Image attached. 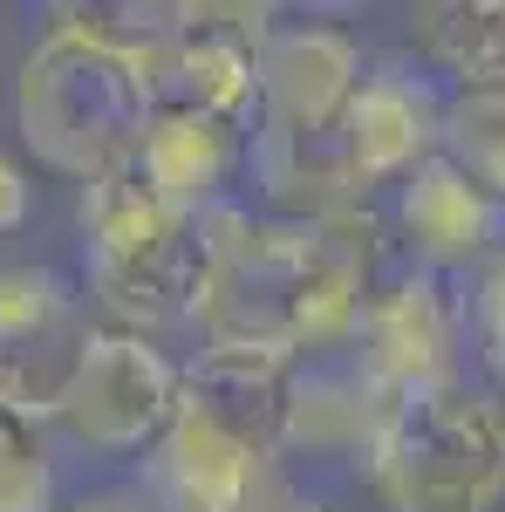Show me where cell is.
Instances as JSON below:
<instances>
[{"label":"cell","mask_w":505,"mask_h":512,"mask_svg":"<svg viewBox=\"0 0 505 512\" xmlns=\"http://www.w3.org/2000/svg\"><path fill=\"white\" fill-rule=\"evenodd\" d=\"M14 130L48 171L76 185L123 171L151 130L144 55L48 28L14 76Z\"/></svg>","instance_id":"obj_3"},{"label":"cell","mask_w":505,"mask_h":512,"mask_svg":"<svg viewBox=\"0 0 505 512\" xmlns=\"http://www.w3.org/2000/svg\"><path fill=\"white\" fill-rule=\"evenodd\" d=\"M362 48L328 21H294L260 35V117H253V171L280 219H314L328 205H355L349 123L355 82H362Z\"/></svg>","instance_id":"obj_2"},{"label":"cell","mask_w":505,"mask_h":512,"mask_svg":"<svg viewBox=\"0 0 505 512\" xmlns=\"http://www.w3.org/2000/svg\"><path fill=\"white\" fill-rule=\"evenodd\" d=\"M267 512H314V506H267Z\"/></svg>","instance_id":"obj_24"},{"label":"cell","mask_w":505,"mask_h":512,"mask_svg":"<svg viewBox=\"0 0 505 512\" xmlns=\"http://www.w3.org/2000/svg\"><path fill=\"white\" fill-rule=\"evenodd\" d=\"M144 89H151V117H198L246 137L260 117V41L192 21L144 55Z\"/></svg>","instance_id":"obj_9"},{"label":"cell","mask_w":505,"mask_h":512,"mask_svg":"<svg viewBox=\"0 0 505 512\" xmlns=\"http://www.w3.org/2000/svg\"><path fill=\"white\" fill-rule=\"evenodd\" d=\"M82 342H89V315L76 287L48 260H0V390L48 417Z\"/></svg>","instance_id":"obj_8"},{"label":"cell","mask_w":505,"mask_h":512,"mask_svg":"<svg viewBox=\"0 0 505 512\" xmlns=\"http://www.w3.org/2000/svg\"><path fill=\"white\" fill-rule=\"evenodd\" d=\"M69 512H157V506H151V492H96V499H82Z\"/></svg>","instance_id":"obj_22"},{"label":"cell","mask_w":505,"mask_h":512,"mask_svg":"<svg viewBox=\"0 0 505 512\" xmlns=\"http://www.w3.org/2000/svg\"><path fill=\"white\" fill-rule=\"evenodd\" d=\"M267 485V451H253L192 403H178V424L144 458V492L157 512H267Z\"/></svg>","instance_id":"obj_10"},{"label":"cell","mask_w":505,"mask_h":512,"mask_svg":"<svg viewBox=\"0 0 505 512\" xmlns=\"http://www.w3.org/2000/svg\"><path fill=\"white\" fill-rule=\"evenodd\" d=\"M48 21L62 35H89L151 55L157 41H171L178 28H192V0H48Z\"/></svg>","instance_id":"obj_17"},{"label":"cell","mask_w":505,"mask_h":512,"mask_svg":"<svg viewBox=\"0 0 505 512\" xmlns=\"http://www.w3.org/2000/svg\"><path fill=\"white\" fill-rule=\"evenodd\" d=\"M389 512H492L505 499V403L471 383H437L376 417L362 444Z\"/></svg>","instance_id":"obj_5"},{"label":"cell","mask_w":505,"mask_h":512,"mask_svg":"<svg viewBox=\"0 0 505 512\" xmlns=\"http://www.w3.org/2000/svg\"><path fill=\"white\" fill-rule=\"evenodd\" d=\"M82 287L117 328H178L205 287V226L144 185L137 164L89 178L76 205Z\"/></svg>","instance_id":"obj_4"},{"label":"cell","mask_w":505,"mask_h":512,"mask_svg":"<svg viewBox=\"0 0 505 512\" xmlns=\"http://www.w3.org/2000/svg\"><path fill=\"white\" fill-rule=\"evenodd\" d=\"M55 424L0 390V512H55Z\"/></svg>","instance_id":"obj_16"},{"label":"cell","mask_w":505,"mask_h":512,"mask_svg":"<svg viewBox=\"0 0 505 512\" xmlns=\"http://www.w3.org/2000/svg\"><path fill=\"white\" fill-rule=\"evenodd\" d=\"M308 7H321V14H349V7H362V0H308Z\"/></svg>","instance_id":"obj_23"},{"label":"cell","mask_w":505,"mask_h":512,"mask_svg":"<svg viewBox=\"0 0 505 512\" xmlns=\"http://www.w3.org/2000/svg\"><path fill=\"white\" fill-rule=\"evenodd\" d=\"M355 349V383L376 396V403H403V396H424L437 383H458L451 362H458V308L444 294V280L417 267V274L376 287V301L362 308L349 335Z\"/></svg>","instance_id":"obj_7"},{"label":"cell","mask_w":505,"mask_h":512,"mask_svg":"<svg viewBox=\"0 0 505 512\" xmlns=\"http://www.w3.org/2000/svg\"><path fill=\"white\" fill-rule=\"evenodd\" d=\"M437 123H444V96L424 76L396 69V62H369L362 82H355L349 123H342V151H349L355 192L410 178L437 151Z\"/></svg>","instance_id":"obj_11"},{"label":"cell","mask_w":505,"mask_h":512,"mask_svg":"<svg viewBox=\"0 0 505 512\" xmlns=\"http://www.w3.org/2000/svg\"><path fill=\"white\" fill-rule=\"evenodd\" d=\"M410 28L437 76L505 96V0H410Z\"/></svg>","instance_id":"obj_15"},{"label":"cell","mask_w":505,"mask_h":512,"mask_svg":"<svg viewBox=\"0 0 505 512\" xmlns=\"http://www.w3.org/2000/svg\"><path fill=\"white\" fill-rule=\"evenodd\" d=\"M465 321H471V349H478V362L505 383V260L485 267V280H478V294H471Z\"/></svg>","instance_id":"obj_19"},{"label":"cell","mask_w":505,"mask_h":512,"mask_svg":"<svg viewBox=\"0 0 505 512\" xmlns=\"http://www.w3.org/2000/svg\"><path fill=\"white\" fill-rule=\"evenodd\" d=\"M239 158V137L219 130V123H198V117H151L144 144H137V171L157 198H171L178 212L205 219L219 198H226V178H233Z\"/></svg>","instance_id":"obj_14"},{"label":"cell","mask_w":505,"mask_h":512,"mask_svg":"<svg viewBox=\"0 0 505 512\" xmlns=\"http://www.w3.org/2000/svg\"><path fill=\"white\" fill-rule=\"evenodd\" d=\"M273 7L280 0H192V21H212V28H233V35L260 41L273 28Z\"/></svg>","instance_id":"obj_20"},{"label":"cell","mask_w":505,"mask_h":512,"mask_svg":"<svg viewBox=\"0 0 505 512\" xmlns=\"http://www.w3.org/2000/svg\"><path fill=\"white\" fill-rule=\"evenodd\" d=\"M28 205H35V192H28V171L0 151V239L28 226Z\"/></svg>","instance_id":"obj_21"},{"label":"cell","mask_w":505,"mask_h":512,"mask_svg":"<svg viewBox=\"0 0 505 512\" xmlns=\"http://www.w3.org/2000/svg\"><path fill=\"white\" fill-rule=\"evenodd\" d=\"M178 403H185V362H171L144 328L110 321L89 328L48 424L103 465H144L178 424Z\"/></svg>","instance_id":"obj_6"},{"label":"cell","mask_w":505,"mask_h":512,"mask_svg":"<svg viewBox=\"0 0 505 512\" xmlns=\"http://www.w3.org/2000/svg\"><path fill=\"white\" fill-rule=\"evenodd\" d=\"M198 226L205 287L192 328L205 335V349H349L362 308L383 287V226L362 212V198L314 219H273L219 198Z\"/></svg>","instance_id":"obj_1"},{"label":"cell","mask_w":505,"mask_h":512,"mask_svg":"<svg viewBox=\"0 0 505 512\" xmlns=\"http://www.w3.org/2000/svg\"><path fill=\"white\" fill-rule=\"evenodd\" d=\"M499 198L478 192L444 151H430L410 178H396V239L424 260L430 274H451L492 253L499 239Z\"/></svg>","instance_id":"obj_13"},{"label":"cell","mask_w":505,"mask_h":512,"mask_svg":"<svg viewBox=\"0 0 505 512\" xmlns=\"http://www.w3.org/2000/svg\"><path fill=\"white\" fill-rule=\"evenodd\" d=\"M185 403L246 437L253 451L280 458L294 444V410H301V355L198 349V362H185Z\"/></svg>","instance_id":"obj_12"},{"label":"cell","mask_w":505,"mask_h":512,"mask_svg":"<svg viewBox=\"0 0 505 512\" xmlns=\"http://www.w3.org/2000/svg\"><path fill=\"white\" fill-rule=\"evenodd\" d=\"M437 151L458 164L478 192H492L505 205V96L499 89H458V96H444Z\"/></svg>","instance_id":"obj_18"}]
</instances>
